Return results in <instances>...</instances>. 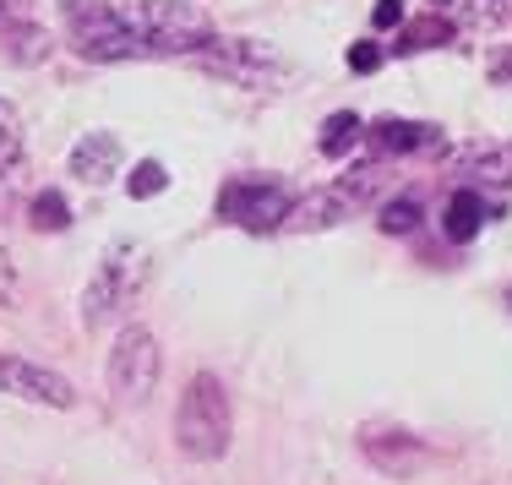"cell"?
<instances>
[{"mask_svg": "<svg viewBox=\"0 0 512 485\" xmlns=\"http://www.w3.org/2000/svg\"><path fill=\"white\" fill-rule=\"evenodd\" d=\"M235 442V409H229V393L213 371L191 377V387L180 393L175 409V447L197 464H218Z\"/></svg>", "mask_w": 512, "mask_h": 485, "instance_id": "1", "label": "cell"}, {"mask_svg": "<svg viewBox=\"0 0 512 485\" xmlns=\"http://www.w3.org/2000/svg\"><path fill=\"white\" fill-rule=\"evenodd\" d=\"M126 22L148 39L153 55H197L202 44H213V17L197 0H126Z\"/></svg>", "mask_w": 512, "mask_h": 485, "instance_id": "2", "label": "cell"}, {"mask_svg": "<svg viewBox=\"0 0 512 485\" xmlns=\"http://www.w3.org/2000/svg\"><path fill=\"white\" fill-rule=\"evenodd\" d=\"M382 180H387V169H382V164H360V169H349V175H338V180H327V186L306 191V197H295V208H289L284 229H289V235H311V229H333V224H344V218H355L365 202H371L376 191H382Z\"/></svg>", "mask_w": 512, "mask_h": 485, "instance_id": "3", "label": "cell"}, {"mask_svg": "<svg viewBox=\"0 0 512 485\" xmlns=\"http://www.w3.org/2000/svg\"><path fill=\"white\" fill-rule=\"evenodd\" d=\"M60 17H66L71 39L88 60H148V39L126 22L120 6H104V0H60Z\"/></svg>", "mask_w": 512, "mask_h": 485, "instance_id": "4", "label": "cell"}, {"mask_svg": "<svg viewBox=\"0 0 512 485\" xmlns=\"http://www.w3.org/2000/svg\"><path fill=\"white\" fill-rule=\"evenodd\" d=\"M142 284H148V251L131 246V240H115V246L104 251V262H99V273H93V284L82 289V322H88V327L115 322L120 311L137 300Z\"/></svg>", "mask_w": 512, "mask_h": 485, "instance_id": "5", "label": "cell"}, {"mask_svg": "<svg viewBox=\"0 0 512 485\" xmlns=\"http://www.w3.org/2000/svg\"><path fill=\"white\" fill-rule=\"evenodd\" d=\"M191 60L202 71H213V77L235 82V88H278V82H289V60L273 44H256V39H213Z\"/></svg>", "mask_w": 512, "mask_h": 485, "instance_id": "6", "label": "cell"}, {"mask_svg": "<svg viewBox=\"0 0 512 485\" xmlns=\"http://www.w3.org/2000/svg\"><path fill=\"white\" fill-rule=\"evenodd\" d=\"M158 371H164V355H158V338L148 327H126L109 349V393H115L120 409H142L158 387Z\"/></svg>", "mask_w": 512, "mask_h": 485, "instance_id": "7", "label": "cell"}, {"mask_svg": "<svg viewBox=\"0 0 512 485\" xmlns=\"http://www.w3.org/2000/svg\"><path fill=\"white\" fill-rule=\"evenodd\" d=\"M289 208H295V197H289L284 180H229V186L218 191V213H224L229 224L251 229V235L284 229Z\"/></svg>", "mask_w": 512, "mask_h": 485, "instance_id": "8", "label": "cell"}, {"mask_svg": "<svg viewBox=\"0 0 512 485\" xmlns=\"http://www.w3.org/2000/svg\"><path fill=\"white\" fill-rule=\"evenodd\" d=\"M0 393L28 398V404H50V409H71V404H77V387L60 377V371L39 366V360L6 355V349H0Z\"/></svg>", "mask_w": 512, "mask_h": 485, "instance_id": "9", "label": "cell"}, {"mask_svg": "<svg viewBox=\"0 0 512 485\" xmlns=\"http://www.w3.org/2000/svg\"><path fill=\"white\" fill-rule=\"evenodd\" d=\"M458 175H474L485 186H512V137L507 142H469V148L447 153Z\"/></svg>", "mask_w": 512, "mask_h": 485, "instance_id": "10", "label": "cell"}, {"mask_svg": "<svg viewBox=\"0 0 512 485\" xmlns=\"http://www.w3.org/2000/svg\"><path fill=\"white\" fill-rule=\"evenodd\" d=\"M371 148L382 153V159H393V153H420V148H436L442 142V131L436 126H420V120H398V115H387V120H376L371 131Z\"/></svg>", "mask_w": 512, "mask_h": 485, "instance_id": "11", "label": "cell"}, {"mask_svg": "<svg viewBox=\"0 0 512 485\" xmlns=\"http://www.w3.org/2000/svg\"><path fill=\"white\" fill-rule=\"evenodd\" d=\"M115 169H120V142L109 137V131H88V137L71 148V175H77L82 186H104Z\"/></svg>", "mask_w": 512, "mask_h": 485, "instance_id": "12", "label": "cell"}, {"mask_svg": "<svg viewBox=\"0 0 512 485\" xmlns=\"http://www.w3.org/2000/svg\"><path fill=\"white\" fill-rule=\"evenodd\" d=\"M22 159H28V137H22V115L17 104L0 99V186H17Z\"/></svg>", "mask_w": 512, "mask_h": 485, "instance_id": "13", "label": "cell"}, {"mask_svg": "<svg viewBox=\"0 0 512 485\" xmlns=\"http://www.w3.org/2000/svg\"><path fill=\"white\" fill-rule=\"evenodd\" d=\"M480 224H485V202H480V191H453V202H447V213H442V229H447V240H458V246H469L474 235H480Z\"/></svg>", "mask_w": 512, "mask_h": 485, "instance_id": "14", "label": "cell"}, {"mask_svg": "<svg viewBox=\"0 0 512 485\" xmlns=\"http://www.w3.org/2000/svg\"><path fill=\"white\" fill-rule=\"evenodd\" d=\"M360 447L387 469V475H404V469H414V464L425 458V447L414 442V436H404V431H398V447H382V431H365V436H360Z\"/></svg>", "mask_w": 512, "mask_h": 485, "instance_id": "15", "label": "cell"}, {"mask_svg": "<svg viewBox=\"0 0 512 485\" xmlns=\"http://www.w3.org/2000/svg\"><path fill=\"white\" fill-rule=\"evenodd\" d=\"M365 137V120L355 109H338V115H327L322 126V153L327 159H344V153H355V142Z\"/></svg>", "mask_w": 512, "mask_h": 485, "instance_id": "16", "label": "cell"}, {"mask_svg": "<svg viewBox=\"0 0 512 485\" xmlns=\"http://www.w3.org/2000/svg\"><path fill=\"white\" fill-rule=\"evenodd\" d=\"M0 39H6V55L22 60V66H33V60L50 55V39H44V28H33V22H6Z\"/></svg>", "mask_w": 512, "mask_h": 485, "instance_id": "17", "label": "cell"}, {"mask_svg": "<svg viewBox=\"0 0 512 485\" xmlns=\"http://www.w3.org/2000/svg\"><path fill=\"white\" fill-rule=\"evenodd\" d=\"M447 39H453V22L425 17V22H409V28L398 33V50H431V44H447Z\"/></svg>", "mask_w": 512, "mask_h": 485, "instance_id": "18", "label": "cell"}, {"mask_svg": "<svg viewBox=\"0 0 512 485\" xmlns=\"http://www.w3.org/2000/svg\"><path fill=\"white\" fill-rule=\"evenodd\" d=\"M28 218H33V229H66L71 224V208H66V197H60V191H39V197H33V208H28Z\"/></svg>", "mask_w": 512, "mask_h": 485, "instance_id": "19", "label": "cell"}, {"mask_svg": "<svg viewBox=\"0 0 512 485\" xmlns=\"http://www.w3.org/2000/svg\"><path fill=\"white\" fill-rule=\"evenodd\" d=\"M164 186H169V175H164V164H158V159H142V164L126 175V191H131V197H158Z\"/></svg>", "mask_w": 512, "mask_h": 485, "instance_id": "20", "label": "cell"}, {"mask_svg": "<svg viewBox=\"0 0 512 485\" xmlns=\"http://www.w3.org/2000/svg\"><path fill=\"white\" fill-rule=\"evenodd\" d=\"M414 224H420V202H414V197H393L382 208V229H387V235H409Z\"/></svg>", "mask_w": 512, "mask_h": 485, "instance_id": "21", "label": "cell"}, {"mask_svg": "<svg viewBox=\"0 0 512 485\" xmlns=\"http://www.w3.org/2000/svg\"><path fill=\"white\" fill-rule=\"evenodd\" d=\"M376 66H382V44H371V39L349 44V71H376Z\"/></svg>", "mask_w": 512, "mask_h": 485, "instance_id": "22", "label": "cell"}, {"mask_svg": "<svg viewBox=\"0 0 512 485\" xmlns=\"http://www.w3.org/2000/svg\"><path fill=\"white\" fill-rule=\"evenodd\" d=\"M0 300H17V268H11V246H6V235H0Z\"/></svg>", "mask_w": 512, "mask_h": 485, "instance_id": "23", "label": "cell"}, {"mask_svg": "<svg viewBox=\"0 0 512 485\" xmlns=\"http://www.w3.org/2000/svg\"><path fill=\"white\" fill-rule=\"evenodd\" d=\"M371 22H376V28H398V22H404V0H376Z\"/></svg>", "mask_w": 512, "mask_h": 485, "instance_id": "24", "label": "cell"}]
</instances>
